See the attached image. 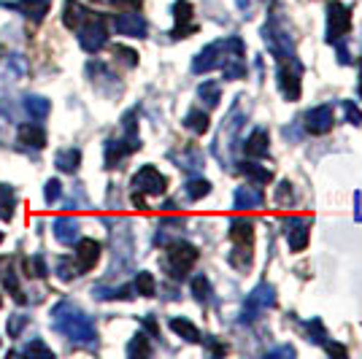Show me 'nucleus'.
<instances>
[{"mask_svg": "<svg viewBox=\"0 0 362 359\" xmlns=\"http://www.w3.org/2000/svg\"><path fill=\"white\" fill-rule=\"evenodd\" d=\"M19 143L30 146V149H44L46 146V133L41 124H22L19 127Z\"/></svg>", "mask_w": 362, "mask_h": 359, "instance_id": "nucleus-22", "label": "nucleus"}, {"mask_svg": "<svg viewBox=\"0 0 362 359\" xmlns=\"http://www.w3.org/2000/svg\"><path fill=\"white\" fill-rule=\"evenodd\" d=\"M332 122H335L332 105H317L305 114V130L311 135H325L332 130Z\"/></svg>", "mask_w": 362, "mask_h": 359, "instance_id": "nucleus-14", "label": "nucleus"}, {"mask_svg": "<svg viewBox=\"0 0 362 359\" xmlns=\"http://www.w3.org/2000/svg\"><path fill=\"white\" fill-rule=\"evenodd\" d=\"M60 192H62L60 181H57V179H49V181H46V187H44V200H46V203H57Z\"/></svg>", "mask_w": 362, "mask_h": 359, "instance_id": "nucleus-35", "label": "nucleus"}, {"mask_svg": "<svg viewBox=\"0 0 362 359\" xmlns=\"http://www.w3.org/2000/svg\"><path fill=\"white\" fill-rule=\"evenodd\" d=\"M111 3H117V6H138L141 0H111Z\"/></svg>", "mask_w": 362, "mask_h": 359, "instance_id": "nucleus-44", "label": "nucleus"}, {"mask_svg": "<svg viewBox=\"0 0 362 359\" xmlns=\"http://www.w3.org/2000/svg\"><path fill=\"white\" fill-rule=\"evenodd\" d=\"M344 111H346V119L351 122V124H362V111L351 103V100H346V103H344Z\"/></svg>", "mask_w": 362, "mask_h": 359, "instance_id": "nucleus-41", "label": "nucleus"}, {"mask_svg": "<svg viewBox=\"0 0 362 359\" xmlns=\"http://www.w3.org/2000/svg\"><path fill=\"white\" fill-rule=\"evenodd\" d=\"M173 19H176V28H173V38H187L189 33H195V22H192V6L187 0H179L173 6Z\"/></svg>", "mask_w": 362, "mask_h": 359, "instance_id": "nucleus-16", "label": "nucleus"}, {"mask_svg": "<svg viewBox=\"0 0 362 359\" xmlns=\"http://www.w3.org/2000/svg\"><path fill=\"white\" fill-rule=\"evenodd\" d=\"M192 295H195V300L203 302V305L211 300V284H209L206 276H195V278H192Z\"/></svg>", "mask_w": 362, "mask_h": 359, "instance_id": "nucleus-31", "label": "nucleus"}, {"mask_svg": "<svg viewBox=\"0 0 362 359\" xmlns=\"http://www.w3.org/2000/svg\"><path fill=\"white\" fill-rule=\"evenodd\" d=\"M124 133L127 135L122 141H108L106 143V167H117L127 154L141 149V138L136 133V114L124 117Z\"/></svg>", "mask_w": 362, "mask_h": 359, "instance_id": "nucleus-3", "label": "nucleus"}, {"mask_svg": "<svg viewBox=\"0 0 362 359\" xmlns=\"http://www.w3.org/2000/svg\"><path fill=\"white\" fill-rule=\"evenodd\" d=\"M149 341H146V335H141L138 332L136 338L130 341V346H127V357H149Z\"/></svg>", "mask_w": 362, "mask_h": 359, "instance_id": "nucleus-33", "label": "nucleus"}, {"mask_svg": "<svg viewBox=\"0 0 362 359\" xmlns=\"http://www.w3.org/2000/svg\"><path fill=\"white\" fill-rule=\"evenodd\" d=\"M284 235H287V243L292 252H303L308 246V238H311V219L287 216L284 219Z\"/></svg>", "mask_w": 362, "mask_h": 359, "instance_id": "nucleus-11", "label": "nucleus"}, {"mask_svg": "<svg viewBox=\"0 0 362 359\" xmlns=\"http://www.w3.org/2000/svg\"><path fill=\"white\" fill-rule=\"evenodd\" d=\"M165 189H168L165 176H163L154 165H144L136 176H133V192H136V195L160 197V195H165Z\"/></svg>", "mask_w": 362, "mask_h": 359, "instance_id": "nucleus-6", "label": "nucleus"}, {"mask_svg": "<svg viewBox=\"0 0 362 359\" xmlns=\"http://www.w3.org/2000/svg\"><path fill=\"white\" fill-rule=\"evenodd\" d=\"M108 41V30H106V22H103V16H95L92 14L81 28H78V44H81V49L84 52H90V54H95V52H100L103 46H106Z\"/></svg>", "mask_w": 362, "mask_h": 359, "instance_id": "nucleus-5", "label": "nucleus"}, {"mask_svg": "<svg viewBox=\"0 0 362 359\" xmlns=\"http://www.w3.org/2000/svg\"><path fill=\"white\" fill-rule=\"evenodd\" d=\"M54 329L62 332L65 338H71L74 343H95L98 341V329L92 324L87 314H81L74 302H57L52 311Z\"/></svg>", "mask_w": 362, "mask_h": 359, "instance_id": "nucleus-1", "label": "nucleus"}, {"mask_svg": "<svg viewBox=\"0 0 362 359\" xmlns=\"http://www.w3.org/2000/svg\"><path fill=\"white\" fill-rule=\"evenodd\" d=\"M233 200H235V208H238V211L262 208V203H265V195H262V189H259V187H238Z\"/></svg>", "mask_w": 362, "mask_h": 359, "instance_id": "nucleus-20", "label": "nucleus"}, {"mask_svg": "<svg viewBox=\"0 0 362 359\" xmlns=\"http://www.w3.org/2000/svg\"><path fill=\"white\" fill-rule=\"evenodd\" d=\"M138 295H144V298H154V292H157V284H154V276L146 273V270H141L136 276V284H133Z\"/></svg>", "mask_w": 362, "mask_h": 359, "instance_id": "nucleus-30", "label": "nucleus"}, {"mask_svg": "<svg viewBox=\"0 0 362 359\" xmlns=\"http://www.w3.org/2000/svg\"><path fill=\"white\" fill-rule=\"evenodd\" d=\"M3 289H6V292H11V295H14L16 298V302H22V292H19V284H16V273L11 268L6 270V273H3Z\"/></svg>", "mask_w": 362, "mask_h": 359, "instance_id": "nucleus-34", "label": "nucleus"}, {"mask_svg": "<svg viewBox=\"0 0 362 359\" xmlns=\"http://www.w3.org/2000/svg\"><path fill=\"white\" fill-rule=\"evenodd\" d=\"M114 52H117V54H122V60L127 62L130 68H133V65H138V54L133 52V49H124V46H114Z\"/></svg>", "mask_w": 362, "mask_h": 359, "instance_id": "nucleus-42", "label": "nucleus"}, {"mask_svg": "<svg viewBox=\"0 0 362 359\" xmlns=\"http://www.w3.org/2000/svg\"><path fill=\"white\" fill-rule=\"evenodd\" d=\"M276 305V292H273L271 284H259L252 289V295L246 298V305H243V322H255L265 314L268 308Z\"/></svg>", "mask_w": 362, "mask_h": 359, "instance_id": "nucleus-9", "label": "nucleus"}, {"mask_svg": "<svg viewBox=\"0 0 362 359\" xmlns=\"http://www.w3.org/2000/svg\"><path fill=\"white\" fill-rule=\"evenodd\" d=\"M197 98L209 105V108H214V105H219V100H222V87L216 81H203L197 87Z\"/></svg>", "mask_w": 362, "mask_h": 359, "instance_id": "nucleus-28", "label": "nucleus"}, {"mask_svg": "<svg viewBox=\"0 0 362 359\" xmlns=\"http://www.w3.org/2000/svg\"><path fill=\"white\" fill-rule=\"evenodd\" d=\"M222 60H225V41H214L192 60V71L195 73H209L214 68H222Z\"/></svg>", "mask_w": 362, "mask_h": 359, "instance_id": "nucleus-12", "label": "nucleus"}, {"mask_svg": "<svg viewBox=\"0 0 362 359\" xmlns=\"http://www.w3.org/2000/svg\"><path fill=\"white\" fill-rule=\"evenodd\" d=\"M360 98H362V71H360Z\"/></svg>", "mask_w": 362, "mask_h": 359, "instance_id": "nucleus-45", "label": "nucleus"}, {"mask_svg": "<svg viewBox=\"0 0 362 359\" xmlns=\"http://www.w3.org/2000/svg\"><path fill=\"white\" fill-rule=\"evenodd\" d=\"M25 327H28V316L14 314L11 319H8V335H11V338H16V335H19V329H25Z\"/></svg>", "mask_w": 362, "mask_h": 359, "instance_id": "nucleus-38", "label": "nucleus"}, {"mask_svg": "<svg viewBox=\"0 0 362 359\" xmlns=\"http://www.w3.org/2000/svg\"><path fill=\"white\" fill-rule=\"evenodd\" d=\"M54 165H57V170H62V173H76L78 170V165H81V151L78 149H65L57 154V160H54Z\"/></svg>", "mask_w": 362, "mask_h": 359, "instance_id": "nucleus-26", "label": "nucleus"}, {"mask_svg": "<svg viewBox=\"0 0 362 359\" xmlns=\"http://www.w3.org/2000/svg\"><path fill=\"white\" fill-rule=\"evenodd\" d=\"M0 240H3V233H0Z\"/></svg>", "mask_w": 362, "mask_h": 359, "instance_id": "nucleus-46", "label": "nucleus"}, {"mask_svg": "<svg viewBox=\"0 0 362 359\" xmlns=\"http://www.w3.org/2000/svg\"><path fill=\"white\" fill-rule=\"evenodd\" d=\"M6 8H14L22 11L30 22H44L49 8H52V0H19V3H3Z\"/></svg>", "mask_w": 362, "mask_h": 359, "instance_id": "nucleus-17", "label": "nucleus"}, {"mask_svg": "<svg viewBox=\"0 0 362 359\" xmlns=\"http://www.w3.org/2000/svg\"><path fill=\"white\" fill-rule=\"evenodd\" d=\"M114 28L119 35H130V38H146V30H149V25H146V19L136 11H127V14H119L114 19Z\"/></svg>", "mask_w": 362, "mask_h": 359, "instance_id": "nucleus-15", "label": "nucleus"}, {"mask_svg": "<svg viewBox=\"0 0 362 359\" xmlns=\"http://www.w3.org/2000/svg\"><path fill=\"white\" fill-rule=\"evenodd\" d=\"M276 81H279V90L287 100L295 103L300 98V65L295 60H279Z\"/></svg>", "mask_w": 362, "mask_h": 359, "instance_id": "nucleus-8", "label": "nucleus"}, {"mask_svg": "<svg viewBox=\"0 0 362 359\" xmlns=\"http://www.w3.org/2000/svg\"><path fill=\"white\" fill-rule=\"evenodd\" d=\"M184 127H187V130H192L195 135H203L206 130H209V114H206V111H200V108L187 111V117H184Z\"/></svg>", "mask_w": 362, "mask_h": 359, "instance_id": "nucleus-25", "label": "nucleus"}, {"mask_svg": "<svg viewBox=\"0 0 362 359\" xmlns=\"http://www.w3.org/2000/svg\"><path fill=\"white\" fill-rule=\"evenodd\" d=\"M241 173L246 176V179L255 181V184H268V181L273 179L271 170H268V167H262V165H257V163H243Z\"/></svg>", "mask_w": 362, "mask_h": 359, "instance_id": "nucleus-29", "label": "nucleus"}, {"mask_svg": "<svg viewBox=\"0 0 362 359\" xmlns=\"http://www.w3.org/2000/svg\"><path fill=\"white\" fill-rule=\"evenodd\" d=\"M349 28H351V11H349L344 3L332 0L330 6H327V41L338 44L349 33Z\"/></svg>", "mask_w": 362, "mask_h": 359, "instance_id": "nucleus-10", "label": "nucleus"}, {"mask_svg": "<svg viewBox=\"0 0 362 359\" xmlns=\"http://www.w3.org/2000/svg\"><path fill=\"white\" fill-rule=\"evenodd\" d=\"M230 240H233V252H230V265L238 270H246L252 265V240H255V222L238 216L230 222Z\"/></svg>", "mask_w": 362, "mask_h": 359, "instance_id": "nucleus-2", "label": "nucleus"}, {"mask_svg": "<svg viewBox=\"0 0 362 359\" xmlns=\"http://www.w3.org/2000/svg\"><path fill=\"white\" fill-rule=\"evenodd\" d=\"M16 208V195L8 184H0V219L3 222H11L14 219Z\"/></svg>", "mask_w": 362, "mask_h": 359, "instance_id": "nucleus-24", "label": "nucleus"}, {"mask_svg": "<svg viewBox=\"0 0 362 359\" xmlns=\"http://www.w3.org/2000/svg\"><path fill=\"white\" fill-rule=\"evenodd\" d=\"M100 259V243L92 238H78L76 240V270L78 273H87L98 265Z\"/></svg>", "mask_w": 362, "mask_h": 359, "instance_id": "nucleus-13", "label": "nucleus"}, {"mask_svg": "<svg viewBox=\"0 0 362 359\" xmlns=\"http://www.w3.org/2000/svg\"><path fill=\"white\" fill-rule=\"evenodd\" d=\"M30 276H35V278H46V276H49L46 262H44V257H41V254L30 259Z\"/></svg>", "mask_w": 362, "mask_h": 359, "instance_id": "nucleus-39", "label": "nucleus"}, {"mask_svg": "<svg viewBox=\"0 0 362 359\" xmlns=\"http://www.w3.org/2000/svg\"><path fill=\"white\" fill-rule=\"evenodd\" d=\"M25 111L30 114L33 119H44L46 114L52 111V103L46 98H41V95H28L25 98Z\"/></svg>", "mask_w": 362, "mask_h": 359, "instance_id": "nucleus-27", "label": "nucleus"}, {"mask_svg": "<svg viewBox=\"0 0 362 359\" xmlns=\"http://www.w3.org/2000/svg\"><path fill=\"white\" fill-rule=\"evenodd\" d=\"M52 227H54V238L60 240L62 246H74L76 240H78L81 225H78V219H74V216H57Z\"/></svg>", "mask_w": 362, "mask_h": 359, "instance_id": "nucleus-18", "label": "nucleus"}, {"mask_svg": "<svg viewBox=\"0 0 362 359\" xmlns=\"http://www.w3.org/2000/svg\"><path fill=\"white\" fill-rule=\"evenodd\" d=\"M197 257H200V252H197L192 243H187V240L173 243L168 249V259H165V268L170 273V278H176V281L187 278V273L195 268Z\"/></svg>", "mask_w": 362, "mask_h": 359, "instance_id": "nucleus-4", "label": "nucleus"}, {"mask_svg": "<svg viewBox=\"0 0 362 359\" xmlns=\"http://www.w3.org/2000/svg\"><path fill=\"white\" fill-rule=\"evenodd\" d=\"M25 354H41V357H54V351L49 348L46 343H41V341H33V343L25 346Z\"/></svg>", "mask_w": 362, "mask_h": 359, "instance_id": "nucleus-40", "label": "nucleus"}, {"mask_svg": "<svg viewBox=\"0 0 362 359\" xmlns=\"http://www.w3.org/2000/svg\"><path fill=\"white\" fill-rule=\"evenodd\" d=\"M90 16L92 14L78 3V0H65V6H62V25H65L68 30H78Z\"/></svg>", "mask_w": 362, "mask_h": 359, "instance_id": "nucleus-19", "label": "nucleus"}, {"mask_svg": "<svg viewBox=\"0 0 362 359\" xmlns=\"http://www.w3.org/2000/svg\"><path fill=\"white\" fill-rule=\"evenodd\" d=\"M325 348H327L330 354H338V357H346V348H341L338 343H325Z\"/></svg>", "mask_w": 362, "mask_h": 359, "instance_id": "nucleus-43", "label": "nucleus"}, {"mask_svg": "<svg viewBox=\"0 0 362 359\" xmlns=\"http://www.w3.org/2000/svg\"><path fill=\"white\" fill-rule=\"evenodd\" d=\"M268 149H271V138H268V130H262V127L252 130V135H249L246 143H243V151H246L249 157H265Z\"/></svg>", "mask_w": 362, "mask_h": 359, "instance_id": "nucleus-21", "label": "nucleus"}, {"mask_svg": "<svg viewBox=\"0 0 362 359\" xmlns=\"http://www.w3.org/2000/svg\"><path fill=\"white\" fill-rule=\"evenodd\" d=\"M184 192H187L189 200H200V197H206L209 192H211V184H209L206 179H192L187 187H184Z\"/></svg>", "mask_w": 362, "mask_h": 359, "instance_id": "nucleus-32", "label": "nucleus"}, {"mask_svg": "<svg viewBox=\"0 0 362 359\" xmlns=\"http://www.w3.org/2000/svg\"><path fill=\"white\" fill-rule=\"evenodd\" d=\"M243 100L246 98H238V103L230 108V114H227L225 124H222V130H219V138H216V151L225 146V154H230V149L235 146L233 141H235V135L238 130L243 127V122H246V111H243Z\"/></svg>", "mask_w": 362, "mask_h": 359, "instance_id": "nucleus-7", "label": "nucleus"}, {"mask_svg": "<svg viewBox=\"0 0 362 359\" xmlns=\"http://www.w3.org/2000/svg\"><path fill=\"white\" fill-rule=\"evenodd\" d=\"M170 329H173L179 338H184L187 343H200V341H203V338H200V329H197L189 319H179V316L170 319Z\"/></svg>", "mask_w": 362, "mask_h": 359, "instance_id": "nucleus-23", "label": "nucleus"}, {"mask_svg": "<svg viewBox=\"0 0 362 359\" xmlns=\"http://www.w3.org/2000/svg\"><path fill=\"white\" fill-rule=\"evenodd\" d=\"M57 273H60L62 281H74L76 276H78V270H76V265H71V259H60L57 262Z\"/></svg>", "mask_w": 362, "mask_h": 359, "instance_id": "nucleus-37", "label": "nucleus"}, {"mask_svg": "<svg viewBox=\"0 0 362 359\" xmlns=\"http://www.w3.org/2000/svg\"><path fill=\"white\" fill-rule=\"evenodd\" d=\"M276 203H279V206L292 203V184H289V181H281V184L276 187Z\"/></svg>", "mask_w": 362, "mask_h": 359, "instance_id": "nucleus-36", "label": "nucleus"}]
</instances>
